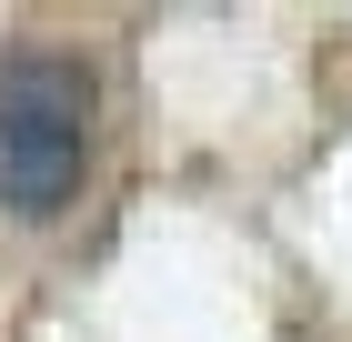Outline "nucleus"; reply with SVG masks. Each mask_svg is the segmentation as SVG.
Returning a JSON list of instances; mask_svg holds the SVG:
<instances>
[{
    "label": "nucleus",
    "instance_id": "1",
    "mask_svg": "<svg viewBox=\"0 0 352 342\" xmlns=\"http://www.w3.org/2000/svg\"><path fill=\"white\" fill-rule=\"evenodd\" d=\"M101 141V81L81 51L10 41L0 51V211L10 222H60L91 182Z\"/></svg>",
    "mask_w": 352,
    "mask_h": 342
}]
</instances>
